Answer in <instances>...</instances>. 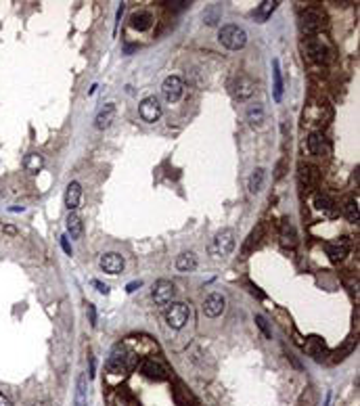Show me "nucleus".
Wrapping results in <instances>:
<instances>
[{
    "label": "nucleus",
    "mask_w": 360,
    "mask_h": 406,
    "mask_svg": "<svg viewBox=\"0 0 360 406\" xmlns=\"http://www.w3.org/2000/svg\"><path fill=\"white\" fill-rule=\"evenodd\" d=\"M74 406H88V377H86V375L78 377Z\"/></svg>",
    "instance_id": "412c9836"
},
{
    "label": "nucleus",
    "mask_w": 360,
    "mask_h": 406,
    "mask_svg": "<svg viewBox=\"0 0 360 406\" xmlns=\"http://www.w3.org/2000/svg\"><path fill=\"white\" fill-rule=\"evenodd\" d=\"M308 354L314 358V360H322L324 356H329V350H327V343H324L320 337H308V341L304 343Z\"/></svg>",
    "instance_id": "a211bd4d"
},
{
    "label": "nucleus",
    "mask_w": 360,
    "mask_h": 406,
    "mask_svg": "<svg viewBox=\"0 0 360 406\" xmlns=\"http://www.w3.org/2000/svg\"><path fill=\"white\" fill-rule=\"evenodd\" d=\"M245 120H247V123L251 128H262L266 122V113H264V107L262 105H251V107H247V111H245Z\"/></svg>",
    "instance_id": "aec40b11"
},
{
    "label": "nucleus",
    "mask_w": 360,
    "mask_h": 406,
    "mask_svg": "<svg viewBox=\"0 0 360 406\" xmlns=\"http://www.w3.org/2000/svg\"><path fill=\"white\" fill-rule=\"evenodd\" d=\"M272 78H275V101L280 103V99H283V76H280V63H279V59L272 61Z\"/></svg>",
    "instance_id": "a878e982"
},
{
    "label": "nucleus",
    "mask_w": 360,
    "mask_h": 406,
    "mask_svg": "<svg viewBox=\"0 0 360 406\" xmlns=\"http://www.w3.org/2000/svg\"><path fill=\"white\" fill-rule=\"evenodd\" d=\"M264 180H266V170H264V167H256L253 174L249 176V193H251V195H256V193L262 191V187H264Z\"/></svg>",
    "instance_id": "cd10ccee"
},
{
    "label": "nucleus",
    "mask_w": 360,
    "mask_h": 406,
    "mask_svg": "<svg viewBox=\"0 0 360 406\" xmlns=\"http://www.w3.org/2000/svg\"><path fill=\"white\" fill-rule=\"evenodd\" d=\"M113 120H116V105L113 103H107L105 107H101V111L96 113V118H94V128L96 130H107Z\"/></svg>",
    "instance_id": "2eb2a0df"
},
{
    "label": "nucleus",
    "mask_w": 360,
    "mask_h": 406,
    "mask_svg": "<svg viewBox=\"0 0 360 406\" xmlns=\"http://www.w3.org/2000/svg\"><path fill=\"white\" fill-rule=\"evenodd\" d=\"M140 373H143L147 379H153V381H165V379H168L165 368H163L160 363L151 360V358H147V360H143V363H140Z\"/></svg>",
    "instance_id": "f8f14e48"
},
{
    "label": "nucleus",
    "mask_w": 360,
    "mask_h": 406,
    "mask_svg": "<svg viewBox=\"0 0 360 406\" xmlns=\"http://www.w3.org/2000/svg\"><path fill=\"white\" fill-rule=\"evenodd\" d=\"M256 92V82L251 80L249 76H239L235 82V96L239 101H247L249 96Z\"/></svg>",
    "instance_id": "4468645a"
},
{
    "label": "nucleus",
    "mask_w": 360,
    "mask_h": 406,
    "mask_svg": "<svg viewBox=\"0 0 360 406\" xmlns=\"http://www.w3.org/2000/svg\"><path fill=\"white\" fill-rule=\"evenodd\" d=\"M304 48H306V55H308L312 61H319V63H322V61H327V55L329 50L327 46L320 42V40H314V38H308L304 42Z\"/></svg>",
    "instance_id": "ddd939ff"
},
{
    "label": "nucleus",
    "mask_w": 360,
    "mask_h": 406,
    "mask_svg": "<svg viewBox=\"0 0 360 406\" xmlns=\"http://www.w3.org/2000/svg\"><path fill=\"white\" fill-rule=\"evenodd\" d=\"M23 167L28 170L30 174H38L42 167H44V157H42L40 153H30V155H25V160H23Z\"/></svg>",
    "instance_id": "bb28decb"
},
{
    "label": "nucleus",
    "mask_w": 360,
    "mask_h": 406,
    "mask_svg": "<svg viewBox=\"0 0 360 406\" xmlns=\"http://www.w3.org/2000/svg\"><path fill=\"white\" fill-rule=\"evenodd\" d=\"M280 245L285 247V249H293V247L297 245V235H295V228L285 222L283 228H280Z\"/></svg>",
    "instance_id": "393cba45"
},
{
    "label": "nucleus",
    "mask_w": 360,
    "mask_h": 406,
    "mask_svg": "<svg viewBox=\"0 0 360 406\" xmlns=\"http://www.w3.org/2000/svg\"><path fill=\"white\" fill-rule=\"evenodd\" d=\"M88 319H90V325L96 326V308L92 304H88Z\"/></svg>",
    "instance_id": "e433bc0d"
},
{
    "label": "nucleus",
    "mask_w": 360,
    "mask_h": 406,
    "mask_svg": "<svg viewBox=\"0 0 360 406\" xmlns=\"http://www.w3.org/2000/svg\"><path fill=\"white\" fill-rule=\"evenodd\" d=\"M140 285H143L140 281H134V283H130V285H128V291L132 293V291H136V287H140Z\"/></svg>",
    "instance_id": "79ce46f5"
},
{
    "label": "nucleus",
    "mask_w": 360,
    "mask_h": 406,
    "mask_svg": "<svg viewBox=\"0 0 360 406\" xmlns=\"http://www.w3.org/2000/svg\"><path fill=\"white\" fill-rule=\"evenodd\" d=\"M220 17H222V6L214 2V4H209L205 11H203V21L207 25H216L218 21H220Z\"/></svg>",
    "instance_id": "7c9ffc66"
},
{
    "label": "nucleus",
    "mask_w": 360,
    "mask_h": 406,
    "mask_svg": "<svg viewBox=\"0 0 360 406\" xmlns=\"http://www.w3.org/2000/svg\"><path fill=\"white\" fill-rule=\"evenodd\" d=\"M2 231H4L6 235H11V237H17V233H19V231H17V228H15L13 224H4V226H2Z\"/></svg>",
    "instance_id": "58836bf2"
},
{
    "label": "nucleus",
    "mask_w": 360,
    "mask_h": 406,
    "mask_svg": "<svg viewBox=\"0 0 360 406\" xmlns=\"http://www.w3.org/2000/svg\"><path fill=\"white\" fill-rule=\"evenodd\" d=\"M320 174H319V167H314L310 163H300V182L304 184L306 189L314 187L316 182H319Z\"/></svg>",
    "instance_id": "6ab92c4d"
},
{
    "label": "nucleus",
    "mask_w": 360,
    "mask_h": 406,
    "mask_svg": "<svg viewBox=\"0 0 360 406\" xmlns=\"http://www.w3.org/2000/svg\"><path fill=\"white\" fill-rule=\"evenodd\" d=\"M324 25V17L319 8H306V11L300 15V28L306 36H316Z\"/></svg>",
    "instance_id": "20e7f679"
},
{
    "label": "nucleus",
    "mask_w": 360,
    "mask_h": 406,
    "mask_svg": "<svg viewBox=\"0 0 360 406\" xmlns=\"http://www.w3.org/2000/svg\"><path fill=\"white\" fill-rule=\"evenodd\" d=\"M184 92V84L178 76H168L163 80L161 84V94H163V99L168 101V103H176L180 101V96Z\"/></svg>",
    "instance_id": "6e6552de"
},
{
    "label": "nucleus",
    "mask_w": 360,
    "mask_h": 406,
    "mask_svg": "<svg viewBox=\"0 0 360 406\" xmlns=\"http://www.w3.org/2000/svg\"><path fill=\"white\" fill-rule=\"evenodd\" d=\"M224 306H226V299L222 293H209L203 302V314L207 319H216L224 312Z\"/></svg>",
    "instance_id": "9b49d317"
},
{
    "label": "nucleus",
    "mask_w": 360,
    "mask_h": 406,
    "mask_svg": "<svg viewBox=\"0 0 360 406\" xmlns=\"http://www.w3.org/2000/svg\"><path fill=\"white\" fill-rule=\"evenodd\" d=\"M65 228L67 233L72 235V239H80L82 233H84V224H82V218L76 214V211H69V216L65 220Z\"/></svg>",
    "instance_id": "5701e85b"
},
{
    "label": "nucleus",
    "mask_w": 360,
    "mask_h": 406,
    "mask_svg": "<svg viewBox=\"0 0 360 406\" xmlns=\"http://www.w3.org/2000/svg\"><path fill=\"white\" fill-rule=\"evenodd\" d=\"M235 245H237L235 231H233V228H222V231L214 237L212 245H209V253L216 255V258H224V255L233 253Z\"/></svg>",
    "instance_id": "7ed1b4c3"
},
{
    "label": "nucleus",
    "mask_w": 360,
    "mask_h": 406,
    "mask_svg": "<svg viewBox=\"0 0 360 406\" xmlns=\"http://www.w3.org/2000/svg\"><path fill=\"white\" fill-rule=\"evenodd\" d=\"M151 295H153V302L157 306H168L174 299V295H176V287H174L172 281L161 279V281H157V283L153 285Z\"/></svg>",
    "instance_id": "423d86ee"
},
{
    "label": "nucleus",
    "mask_w": 360,
    "mask_h": 406,
    "mask_svg": "<svg viewBox=\"0 0 360 406\" xmlns=\"http://www.w3.org/2000/svg\"><path fill=\"white\" fill-rule=\"evenodd\" d=\"M277 6H279L277 0H264V2L260 4V8L256 11V19H258L260 23H264V21L268 19V17H270L272 13H275V8H277Z\"/></svg>",
    "instance_id": "c756f323"
},
{
    "label": "nucleus",
    "mask_w": 360,
    "mask_h": 406,
    "mask_svg": "<svg viewBox=\"0 0 360 406\" xmlns=\"http://www.w3.org/2000/svg\"><path fill=\"white\" fill-rule=\"evenodd\" d=\"M61 247H63V251L67 255H72V245H69V239H67V235L61 237Z\"/></svg>",
    "instance_id": "c9c22d12"
},
{
    "label": "nucleus",
    "mask_w": 360,
    "mask_h": 406,
    "mask_svg": "<svg viewBox=\"0 0 360 406\" xmlns=\"http://www.w3.org/2000/svg\"><path fill=\"white\" fill-rule=\"evenodd\" d=\"M197 268V255L193 251H184L176 258V270L180 272H193Z\"/></svg>",
    "instance_id": "b1692460"
},
{
    "label": "nucleus",
    "mask_w": 360,
    "mask_h": 406,
    "mask_svg": "<svg viewBox=\"0 0 360 406\" xmlns=\"http://www.w3.org/2000/svg\"><path fill=\"white\" fill-rule=\"evenodd\" d=\"M153 15L149 13V11H138V13H134L132 15V19H130V25H132L134 30H138V32H147L149 28L153 25Z\"/></svg>",
    "instance_id": "4be33fe9"
},
{
    "label": "nucleus",
    "mask_w": 360,
    "mask_h": 406,
    "mask_svg": "<svg viewBox=\"0 0 360 406\" xmlns=\"http://www.w3.org/2000/svg\"><path fill=\"white\" fill-rule=\"evenodd\" d=\"M324 251H327L331 262L344 260L348 255V251H350V239H348V237H339V239H335V241L324 243Z\"/></svg>",
    "instance_id": "9d476101"
},
{
    "label": "nucleus",
    "mask_w": 360,
    "mask_h": 406,
    "mask_svg": "<svg viewBox=\"0 0 360 406\" xmlns=\"http://www.w3.org/2000/svg\"><path fill=\"white\" fill-rule=\"evenodd\" d=\"M314 207L319 209V211H322V214H329V216L335 214V203H333V199H331V197L322 195V193H319V195H314Z\"/></svg>",
    "instance_id": "c85d7f7f"
},
{
    "label": "nucleus",
    "mask_w": 360,
    "mask_h": 406,
    "mask_svg": "<svg viewBox=\"0 0 360 406\" xmlns=\"http://www.w3.org/2000/svg\"><path fill=\"white\" fill-rule=\"evenodd\" d=\"M0 406H13L11 398H8V396H4L2 392H0Z\"/></svg>",
    "instance_id": "ea45409f"
},
{
    "label": "nucleus",
    "mask_w": 360,
    "mask_h": 406,
    "mask_svg": "<svg viewBox=\"0 0 360 406\" xmlns=\"http://www.w3.org/2000/svg\"><path fill=\"white\" fill-rule=\"evenodd\" d=\"M165 321H168L172 329H182L189 321V306L182 302H174L172 306H168V310H165Z\"/></svg>",
    "instance_id": "39448f33"
},
{
    "label": "nucleus",
    "mask_w": 360,
    "mask_h": 406,
    "mask_svg": "<svg viewBox=\"0 0 360 406\" xmlns=\"http://www.w3.org/2000/svg\"><path fill=\"white\" fill-rule=\"evenodd\" d=\"M80 199H82V184L80 182H69L65 189V207L69 211H76L80 207Z\"/></svg>",
    "instance_id": "dca6fc26"
},
{
    "label": "nucleus",
    "mask_w": 360,
    "mask_h": 406,
    "mask_svg": "<svg viewBox=\"0 0 360 406\" xmlns=\"http://www.w3.org/2000/svg\"><path fill=\"white\" fill-rule=\"evenodd\" d=\"M344 214H346V218L350 220V222H358V199H354V197H348L346 201H344Z\"/></svg>",
    "instance_id": "473e14b6"
},
{
    "label": "nucleus",
    "mask_w": 360,
    "mask_h": 406,
    "mask_svg": "<svg viewBox=\"0 0 360 406\" xmlns=\"http://www.w3.org/2000/svg\"><path fill=\"white\" fill-rule=\"evenodd\" d=\"M253 321H256V325H258V329L262 331V333H264V337H272V331H270V326H268V321L264 319V316H262V314H256V319H253Z\"/></svg>",
    "instance_id": "f704fd0d"
},
{
    "label": "nucleus",
    "mask_w": 360,
    "mask_h": 406,
    "mask_svg": "<svg viewBox=\"0 0 360 406\" xmlns=\"http://www.w3.org/2000/svg\"><path fill=\"white\" fill-rule=\"evenodd\" d=\"M249 287H251V293H253V295H258L260 299H264V293H262V291H260L256 285H249Z\"/></svg>",
    "instance_id": "a19ab883"
},
{
    "label": "nucleus",
    "mask_w": 360,
    "mask_h": 406,
    "mask_svg": "<svg viewBox=\"0 0 360 406\" xmlns=\"http://www.w3.org/2000/svg\"><path fill=\"white\" fill-rule=\"evenodd\" d=\"M134 354H128L126 352V348L124 346H116V350L111 352V356H109V360H107V370L109 373H113V375H124V373H128L130 368L134 366V358H132Z\"/></svg>",
    "instance_id": "f03ea898"
},
{
    "label": "nucleus",
    "mask_w": 360,
    "mask_h": 406,
    "mask_svg": "<svg viewBox=\"0 0 360 406\" xmlns=\"http://www.w3.org/2000/svg\"><path fill=\"white\" fill-rule=\"evenodd\" d=\"M195 406H199V404H195Z\"/></svg>",
    "instance_id": "37998d69"
},
{
    "label": "nucleus",
    "mask_w": 360,
    "mask_h": 406,
    "mask_svg": "<svg viewBox=\"0 0 360 406\" xmlns=\"http://www.w3.org/2000/svg\"><path fill=\"white\" fill-rule=\"evenodd\" d=\"M218 40L228 50H241L247 44V32L235 23H228V25H222L220 32H218Z\"/></svg>",
    "instance_id": "f257e3e1"
},
{
    "label": "nucleus",
    "mask_w": 360,
    "mask_h": 406,
    "mask_svg": "<svg viewBox=\"0 0 360 406\" xmlns=\"http://www.w3.org/2000/svg\"><path fill=\"white\" fill-rule=\"evenodd\" d=\"M138 116L143 118L145 122L153 123L161 118V105H160V99L157 96H147V99L140 101L138 105Z\"/></svg>",
    "instance_id": "0eeeda50"
},
{
    "label": "nucleus",
    "mask_w": 360,
    "mask_h": 406,
    "mask_svg": "<svg viewBox=\"0 0 360 406\" xmlns=\"http://www.w3.org/2000/svg\"><path fill=\"white\" fill-rule=\"evenodd\" d=\"M262 237H264V224H258L253 231L249 233V237H247V241L243 243V247H241V255L243 258H249V253L256 249V247L260 245V241H262Z\"/></svg>",
    "instance_id": "f3484780"
},
{
    "label": "nucleus",
    "mask_w": 360,
    "mask_h": 406,
    "mask_svg": "<svg viewBox=\"0 0 360 406\" xmlns=\"http://www.w3.org/2000/svg\"><path fill=\"white\" fill-rule=\"evenodd\" d=\"M99 266H101L103 272H107V275H120V272H124L126 260H124V255H120L116 251L103 253L101 260H99Z\"/></svg>",
    "instance_id": "1a4fd4ad"
},
{
    "label": "nucleus",
    "mask_w": 360,
    "mask_h": 406,
    "mask_svg": "<svg viewBox=\"0 0 360 406\" xmlns=\"http://www.w3.org/2000/svg\"><path fill=\"white\" fill-rule=\"evenodd\" d=\"M308 151L312 155H322L324 153V138H322V134H319V132H312V134L308 136Z\"/></svg>",
    "instance_id": "2f4dec72"
},
{
    "label": "nucleus",
    "mask_w": 360,
    "mask_h": 406,
    "mask_svg": "<svg viewBox=\"0 0 360 406\" xmlns=\"http://www.w3.org/2000/svg\"><path fill=\"white\" fill-rule=\"evenodd\" d=\"M92 285H94L96 289H99V293H103V295H107V293H109V287H107V285H103L101 281H92Z\"/></svg>",
    "instance_id": "4c0bfd02"
},
{
    "label": "nucleus",
    "mask_w": 360,
    "mask_h": 406,
    "mask_svg": "<svg viewBox=\"0 0 360 406\" xmlns=\"http://www.w3.org/2000/svg\"><path fill=\"white\" fill-rule=\"evenodd\" d=\"M354 346H356V339H348V341H346V343H344V346H341L339 350L333 352V363H337V360H344L348 354H352Z\"/></svg>",
    "instance_id": "72a5a7b5"
}]
</instances>
